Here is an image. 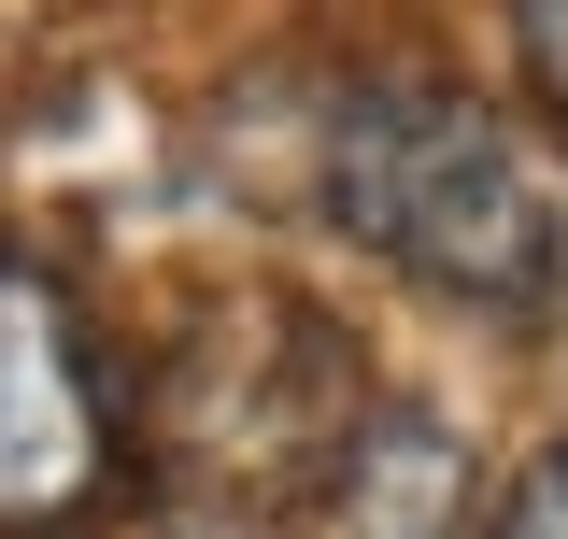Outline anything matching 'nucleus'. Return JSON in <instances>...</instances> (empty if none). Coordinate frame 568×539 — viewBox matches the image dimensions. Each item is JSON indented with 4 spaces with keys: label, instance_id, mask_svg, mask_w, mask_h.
Returning <instances> with one entry per match:
<instances>
[{
    "label": "nucleus",
    "instance_id": "f257e3e1",
    "mask_svg": "<svg viewBox=\"0 0 568 539\" xmlns=\"http://www.w3.org/2000/svg\"><path fill=\"white\" fill-rule=\"evenodd\" d=\"M313 171H327L342 242H369L398 284L455 298V313H540L555 270H568L555 185L526 171V142L497 129L455 71H369V85H342Z\"/></svg>",
    "mask_w": 568,
    "mask_h": 539
},
{
    "label": "nucleus",
    "instance_id": "f03ea898",
    "mask_svg": "<svg viewBox=\"0 0 568 539\" xmlns=\"http://www.w3.org/2000/svg\"><path fill=\"white\" fill-rule=\"evenodd\" d=\"M114 482V384L58 270L0 256V526H71Z\"/></svg>",
    "mask_w": 568,
    "mask_h": 539
},
{
    "label": "nucleus",
    "instance_id": "7ed1b4c3",
    "mask_svg": "<svg viewBox=\"0 0 568 539\" xmlns=\"http://www.w3.org/2000/svg\"><path fill=\"white\" fill-rule=\"evenodd\" d=\"M313 539H484V469L426 398H369L313 482Z\"/></svg>",
    "mask_w": 568,
    "mask_h": 539
},
{
    "label": "nucleus",
    "instance_id": "20e7f679",
    "mask_svg": "<svg viewBox=\"0 0 568 539\" xmlns=\"http://www.w3.org/2000/svg\"><path fill=\"white\" fill-rule=\"evenodd\" d=\"M511 58H526V100L568 129V0H511Z\"/></svg>",
    "mask_w": 568,
    "mask_h": 539
},
{
    "label": "nucleus",
    "instance_id": "39448f33",
    "mask_svg": "<svg viewBox=\"0 0 568 539\" xmlns=\"http://www.w3.org/2000/svg\"><path fill=\"white\" fill-rule=\"evenodd\" d=\"M484 539H568V440H555L526 482H511V497H497V526H484Z\"/></svg>",
    "mask_w": 568,
    "mask_h": 539
}]
</instances>
